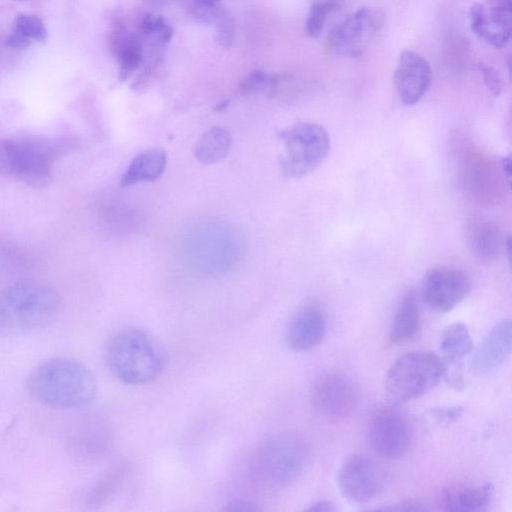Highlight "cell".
<instances>
[{"instance_id":"3","label":"cell","mask_w":512,"mask_h":512,"mask_svg":"<svg viewBox=\"0 0 512 512\" xmlns=\"http://www.w3.org/2000/svg\"><path fill=\"white\" fill-rule=\"evenodd\" d=\"M309 458L310 448L302 437L291 433L271 436L251 456V481L263 491L281 489L300 476Z\"/></svg>"},{"instance_id":"26","label":"cell","mask_w":512,"mask_h":512,"mask_svg":"<svg viewBox=\"0 0 512 512\" xmlns=\"http://www.w3.org/2000/svg\"><path fill=\"white\" fill-rule=\"evenodd\" d=\"M420 327V312L417 299L408 293L399 304L389 333V342L401 343L413 338Z\"/></svg>"},{"instance_id":"6","label":"cell","mask_w":512,"mask_h":512,"mask_svg":"<svg viewBox=\"0 0 512 512\" xmlns=\"http://www.w3.org/2000/svg\"><path fill=\"white\" fill-rule=\"evenodd\" d=\"M59 151L50 141L0 139V177H13L32 186L44 185Z\"/></svg>"},{"instance_id":"1","label":"cell","mask_w":512,"mask_h":512,"mask_svg":"<svg viewBox=\"0 0 512 512\" xmlns=\"http://www.w3.org/2000/svg\"><path fill=\"white\" fill-rule=\"evenodd\" d=\"M26 387L37 402L61 409L86 406L97 394V381L90 369L68 358L39 364L29 374Z\"/></svg>"},{"instance_id":"13","label":"cell","mask_w":512,"mask_h":512,"mask_svg":"<svg viewBox=\"0 0 512 512\" xmlns=\"http://www.w3.org/2000/svg\"><path fill=\"white\" fill-rule=\"evenodd\" d=\"M470 282L460 269L450 266L428 271L423 282V300L434 311L448 312L469 292Z\"/></svg>"},{"instance_id":"39","label":"cell","mask_w":512,"mask_h":512,"mask_svg":"<svg viewBox=\"0 0 512 512\" xmlns=\"http://www.w3.org/2000/svg\"><path fill=\"white\" fill-rule=\"evenodd\" d=\"M196 4H201V5H211V4H216L219 2V0H194Z\"/></svg>"},{"instance_id":"21","label":"cell","mask_w":512,"mask_h":512,"mask_svg":"<svg viewBox=\"0 0 512 512\" xmlns=\"http://www.w3.org/2000/svg\"><path fill=\"white\" fill-rule=\"evenodd\" d=\"M325 331L326 321L322 311L315 306H306L289 321L285 341L295 351H307L322 341Z\"/></svg>"},{"instance_id":"38","label":"cell","mask_w":512,"mask_h":512,"mask_svg":"<svg viewBox=\"0 0 512 512\" xmlns=\"http://www.w3.org/2000/svg\"><path fill=\"white\" fill-rule=\"evenodd\" d=\"M142 1L150 6H154V7L165 6V5L169 4L170 2H172V0H142Z\"/></svg>"},{"instance_id":"34","label":"cell","mask_w":512,"mask_h":512,"mask_svg":"<svg viewBox=\"0 0 512 512\" xmlns=\"http://www.w3.org/2000/svg\"><path fill=\"white\" fill-rule=\"evenodd\" d=\"M260 508L255 503L247 500L236 499L226 504L225 511L231 512H252L258 511Z\"/></svg>"},{"instance_id":"5","label":"cell","mask_w":512,"mask_h":512,"mask_svg":"<svg viewBox=\"0 0 512 512\" xmlns=\"http://www.w3.org/2000/svg\"><path fill=\"white\" fill-rule=\"evenodd\" d=\"M442 376L443 366L437 355L426 351L403 354L388 370L386 398L393 405L412 400L433 388Z\"/></svg>"},{"instance_id":"29","label":"cell","mask_w":512,"mask_h":512,"mask_svg":"<svg viewBox=\"0 0 512 512\" xmlns=\"http://www.w3.org/2000/svg\"><path fill=\"white\" fill-rule=\"evenodd\" d=\"M340 6L339 0H316L309 9L304 30L310 37H317L323 30L328 16Z\"/></svg>"},{"instance_id":"33","label":"cell","mask_w":512,"mask_h":512,"mask_svg":"<svg viewBox=\"0 0 512 512\" xmlns=\"http://www.w3.org/2000/svg\"><path fill=\"white\" fill-rule=\"evenodd\" d=\"M479 69L481 71L486 87L491 91V93H493L495 96H498L501 93L502 84L497 71L483 63L479 65Z\"/></svg>"},{"instance_id":"2","label":"cell","mask_w":512,"mask_h":512,"mask_svg":"<svg viewBox=\"0 0 512 512\" xmlns=\"http://www.w3.org/2000/svg\"><path fill=\"white\" fill-rule=\"evenodd\" d=\"M60 297L38 282H21L0 291V335L24 336L45 329L56 319Z\"/></svg>"},{"instance_id":"8","label":"cell","mask_w":512,"mask_h":512,"mask_svg":"<svg viewBox=\"0 0 512 512\" xmlns=\"http://www.w3.org/2000/svg\"><path fill=\"white\" fill-rule=\"evenodd\" d=\"M284 154L282 166L291 177L299 178L314 171L330 149L327 130L319 124L301 123L281 133Z\"/></svg>"},{"instance_id":"24","label":"cell","mask_w":512,"mask_h":512,"mask_svg":"<svg viewBox=\"0 0 512 512\" xmlns=\"http://www.w3.org/2000/svg\"><path fill=\"white\" fill-rule=\"evenodd\" d=\"M191 13L198 21L214 27L215 39L221 47L229 49L232 46L235 39V21L226 8L218 3L211 5L195 3Z\"/></svg>"},{"instance_id":"18","label":"cell","mask_w":512,"mask_h":512,"mask_svg":"<svg viewBox=\"0 0 512 512\" xmlns=\"http://www.w3.org/2000/svg\"><path fill=\"white\" fill-rule=\"evenodd\" d=\"M443 375L455 390L464 387V360L472 351V339L467 327L453 323L442 334L441 344Z\"/></svg>"},{"instance_id":"17","label":"cell","mask_w":512,"mask_h":512,"mask_svg":"<svg viewBox=\"0 0 512 512\" xmlns=\"http://www.w3.org/2000/svg\"><path fill=\"white\" fill-rule=\"evenodd\" d=\"M107 41L117 60L121 81H126L145 64L143 38L137 28L131 30L122 17H116L110 23Z\"/></svg>"},{"instance_id":"35","label":"cell","mask_w":512,"mask_h":512,"mask_svg":"<svg viewBox=\"0 0 512 512\" xmlns=\"http://www.w3.org/2000/svg\"><path fill=\"white\" fill-rule=\"evenodd\" d=\"M426 508L424 506H421V504L415 503V502H402L399 504H395L393 506L384 507L382 510H396V511H419V510H425Z\"/></svg>"},{"instance_id":"30","label":"cell","mask_w":512,"mask_h":512,"mask_svg":"<svg viewBox=\"0 0 512 512\" xmlns=\"http://www.w3.org/2000/svg\"><path fill=\"white\" fill-rule=\"evenodd\" d=\"M281 81V76L278 74L254 70L241 82L239 90L242 95H250L260 90L273 91Z\"/></svg>"},{"instance_id":"31","label":"cell","mask_w":512,"mask_h":512,"mask_svg":"<svg viewBox=\"0 0 512 512\" xmlns=\"http://www.w3.org/2000/svg\"><path fill=\"white\" fill-rule=\"evenodd\" d=\"M464 409L460 406L434 408L428 411V418L438 425H447L458 420Z\"/></svg>"},{"instance_id":"15","label":"cell","mask_w":512,"mask_h":512,"mask_svg":"<svg viewBox=\"0 0 512 512\" xmlns=\"http://www.w3.org/2000/svg\"><path fill=\"white\" fill-rule=\"evenodd\" d=\"M472 31L495 48L509 41L512 30V0H485L469 11Z\"/></svg>"},{"instance_id":"32","label":"cell","mask_w":512,"mask_h":512,"mask_svg":"<svg viewBox=\"0 0 512 512\" xmlns=\"http://www.w3.org/2000/svg\"><path fill=\"white\" fill-rule=\"evenodd\" d=\"M123 470H114L110 473L107 478L99 485V488L93 494V499L96 501H102L109 497L119 485L123 477Z\"/></svg>"},{"instance_id":"23","label":"cell","mask_w":512,"mask_h":512,"mask_svg":"<svg viewBox=\"0 0 512 512\" xmlns=\"http://www.w3.org/2000/svg\"><path fill=\"white\" fill-rule=\"evenodd\" d=\"M167 156L162 148H150L133 158L123 174L120 185L127 187L143 181H154L164 172Z\"/></svg>"},{"instance_id":"27","label":"cell","mask_w":512,"mask_h":512,"mask_svg":"<svg viewBox=\"0 0 512 512\" xmlns=\"http://www.w3.org/2000/svg\"><path fill=\"white\" fill-rule=\"evenodd\" d=\"M231 145L230 133L222 127L214 126L198 139L194 155L203 164H216L227 156Z\"/></svg>"},{"instance_id":"28","label":"cell","mask_w":512,"mask_h":512,"mask_svg":"<svg viewBox=\"0 0 512 512\" xmlns=\"http://www.w3.org/2000/svg\"><path fill=\"white\" fill-rule=\"evenodd\" d=\"M138 32L147 44L165 47L173 36L170 24L161 16L144 13L137 20Z\"/></svg>"},{"instance_id":"4","label":"cell","mask_w":512,"mask_h":512,"mask_svg":"<svg viewBox=\"0 0 512 512\" xmlns=\"http://www.w3.org/2000/svg\"><path fill=\"white\" fill-rule=\"evenodd\" d=\"M105 359L114 376L129 385L154 381L163 367L154 341L137 328H127L114 334L106 345Z\"/></svg>"},{"instance_id":"25","label":"cell","mask_w":512,"mask_h":512,"mask_svg":"<svg viewBox=\"0 0 512 512\" xmlns=\"http://www.w3.org/2000/svg\"><path fill=\"white\" fill-rule=\"evenodd\" d=\"M47 36L48 31L40 17L21 13L15 17L5 44L11 49L23 50L35 43L44 42Z\"/></svg>"},{"instance_id":"9","label":"cell","mask_w":512,"mask_h":512,"mask_svg":"<svg viewBox=\"0 0 512 512\" xmlns=\"http://www.w3.org/2000/svg\"><path fill=\"white\" fill-rule=\"evenodd\" d=\"M310 397L315 410L331 421H342L350 417L358 404L355 383L340 370L321 373L312 384Z\"/></svg>"},{"instance_id":"22","label":"cell","mask_w":512,"mask_h":512,"mask_svg":"<svg viewBox=\"0 0 512 512\" xmlns=\"http://www.w3.org/2000/svg\"><path fill=\"white\" fill-rule=\"evenodd\" d=\"M492 495L493 487L490 483L458 484L449 486L443 491L442 504L448 511L481 512L488 508Z\"/></svg>"},{"instance_id":"16","label":"cell","mask_w":512,"mask_h":512,"mask_svg":"<svg viewBox=\"0 0 512 512\" xmlns=\"http://www.w3.org/2000/svg\"><path fill=\"white\" fill-rule=\"evenodd\" d=\"M433 72L429 62L412 50L401 52L393 76L394 86L404 105L418 103L428 91Z\"/></svg>"},{"instance_id":"19","label":"cell","mask_w":512,"mask_h":512,"mask_svg":"<svg viewBox=\"0 0 512 512\" xmlns=\"http://www.w3.org/2000/svg\"><path fill=\"white\" fill-rule=\"evenodd\" d=\"M466 238L472 253L482 262H493L503 253L509 254L510 237L493 220L472 219L467 225Z\"/></svg>"},{"instance_id":"14","label":"cell","mask_w":512,"mask_h":512,"mask_svg":"<svg viewBox=\"0 0 512 512\" xmlns=\"http://www.w3.org/2000/svg\"><path fill=\"white\" fill-rule=\"evenodd\" d=\"M463 181L469 193L482 205H494L502 197L506 178L487 155L469 154L463 164ZM509 184V183H508Z\"/></svg>"},{"instance_id":"11","label":"cell","mask_w":512,"mask_h":512,"mask_svg":"<svg viewBox=\"0 0 512 512\" xmlns=\"http://www.w3.org/2000/svg\"><path fill=\"white\" fill-rule=\"evenodd\" d=\"M382 468L365 454H353L340 466L337 483L342 494L355 503H367L384 489Z\"/></svg>"},{"instance_id":"36","label":"cell","mask_w":512,"mask_h":512,"mask_svg":"<svg viewBox=\"0 0 512 512\" xmlns=\"http://www.w3.org/2000/svg\"><path fill=\"white\" fill-rule=\"evenodd\" d=\"M336 508L334 504L327 500H321L313 503L310 507L307 508L308 511H334Z\"/></svg>"},{"instance_id":"7","label":"cell","mask_w":512,"mask_h":512,"mask_svg":"<svg viewBox=\"0 0 512 512\" xmlns=\"http://www.w3.org/2000/svg\"><path fill=\"white\" fill-rule=\"evenodd\" d=\"M186 246L193 265L210 274L225 272L241 254L238 233L219 223L197 227L189 236Z\"/></svg>"},{"instance_id":"37","label":"cell","mask_w":512,"mask_h":512,"mask_svg":"<svg viewBox=\"0 0 512 512\" xmlns=\"http://www.w3.org/2000/svg\"><path fill=\"white\" fill-rule=\"evenodd\" d=\"M500 168L507 182L510 183L511 178V159L510 157H505L500 162Z\"/></svg>"},{"instance_id":"12","label":"cell","mask_w":512,"mask_h":512,"mask_svg":"<svg viewBox=\"0 0 512 512\" xmlns=\"http://www.w3.org/2000/svg\"><path fill=\"white\" fill-rule=\"evenodd\" d=\"M367 436L375 453L388 460L403 456L412 441L409 423L403 415L390 408L378 409L372 414Z\"/></svg>"},{"instance_id":"20","label":"cell","mask_w":512,"mask_h":512,"mask_svg":"<svg viewBox=\"0 0 512 512\" xmlns=\"http://www.w3.org/2000/svg\"><path fill=\"white\" fill-rule=\"evenodd\" d=\"M511 322L503 320L484 336L472 359L478 374H489L503 365L511 352Z\"/></svg>"},{"instance_id":"10","label":"cell","mask_w":512,"mask_h":512,"mask_svg":"<svg viewBox=\"0 0 512 512\" xmlns=\"http://www.w3.org/2000/svg\"><path fill=\"white\" fill-rule=\"evenodd\" d=\"M382 25L383 14L380 10L360 8L329 32L327 48L337 55L359 56Z\"/></svg>"}]
</instances>
